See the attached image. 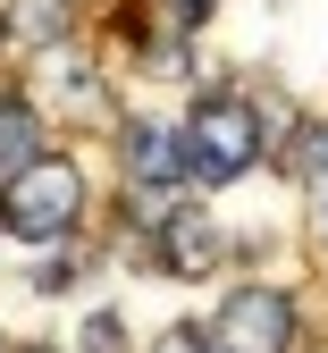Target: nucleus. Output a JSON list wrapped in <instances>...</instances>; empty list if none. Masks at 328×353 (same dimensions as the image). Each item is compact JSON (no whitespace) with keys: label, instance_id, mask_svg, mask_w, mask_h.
Masks as SVG:
<instances>
[{"label":"nucleus","instance_id":"obj_14","mask_svg":"<svg viewBox=\"0 0 328 353\" xmlns=\"http://www.w3.org/2000/svg\"><path fill=\"white\" fill-rule=\"evenodd\" d=\"M0 194H9V176H0Z\"/></svg>","mask_w":328,"mask_h":353},{"label":"nucleus","instance_id":"obj_5","mask_svg":"<svg viewBox=\"0 0 328 353\" xmlns=\"http://www.w3.org/2000/svg\"><path fill=\"white\" fill-rule=\"evenodd\" d=\"M152 244H160V270L168 278H211V270H227V252H236L211 210H168Z\"/></svg>","mask_w":328,"mask_h":353},{"label":"nucleus","instance_id":"obj_10","mask_svg":"<svg viewBox=\"0 0 328 353\" xmlns=\"http://www.w3.org/2000/svg\"><path fill=\"white\" fill-rule=\"evenodd\" d=\"M152 353H219V345H211V328H168Z\"/></svg>","mask_w":328,"mask_h":353},{"label":"nucleus","instance_id":"obj_11","mask_svg":"<svg viewBox=\"0 0 328 353\" xmlns=\"http://www.w3.org/2000/svg\"><path fill=\"white\" fill-rule=\"evenodd\" d=\"M160 9H168V26H177V34H194V26L219 9V0H160Z\"/></svg>","mask_w":328,"mask_h":353},{"label":"nucleus","instance_id":"obj_6","mask_svg":"<svg viewBox=\"0 0 328 353\" xmlns=\"http://www.w3.org/2000/svg\"><path fill=\"white\" fill-rule=\"evenodd\" d=\"M9 34L51 51V42H76V0H9Z\"/></svg>","mask_w":328,"mask_h":353},{"label":"nucleus","instance_id":"obj_2","mask_svg":"<svg viewBox=\"0 0 328 353\" xmlns=\"http://www.w3.org/2000/svg\"><path fill=\"white\" fill-rule=\"evenodd\" d=\"M0 219H9V236H26V244L76 236V219H84V176H76V160H51V152H42V160L9 168Z\"/></svg>","mask_w":328,"mask_h":353},{"label":"nucleus","instance_id":"obj_8","mask_svg":"<svg viewBox=\"0 0 328 353\" xmlns=\"http://www.w3.org/2000/svg\"><path fill=\"white\" fill-rule=\"evenodd\" d=\"M34 143H42V110H34L26 93H17V101H0V160L26 168V160H42Z\"/></svg>","mask_w":328,"mask_h":353},{"label":"nucleus","instance_id":"obj_12","mask_svg":"<svg viewBox=\"0 0 328 353\" xmlns=\"http://www.w3.org/2000/svg\"><path fill=\"white\" fill-rule=\"evenodd\" d=\"M311 236H320V252H328V194H320V219H311Z\"/></svg>","mask_w":328,"mask_h":353},{"label":"nucleus","instance_id":"obj_7","mask_svg":"<svg viewBox=\"0 0 328 353\" xmlns=\"http://www.w3.org/2000/svg\"><path fill=\"white\" fill-rule=\"evenodd\" d=\"M287 176H303V185L328 194V118H295L287 126Z\"/></svg>","mask_w":328,"mask_h":353},{"label":"nucleus","instance_id":"obj_13","mask_svg":"<svg viewBox=\"0 0 328 353\" xmlns=\"http://www.w3.org/2000/svg\"><path fill=\"white\" fill-rule=\"evenodd\" d=\"M9 353H51V345H9Z\"/></svg>","mask_w":328,"mask_h":353},{"label":"nucleus","instance_id":"obj_1","mask_svg":"<svg viewBox=\"0 0 328 353\" xmlns=\"http://www.w3.org/2000/svg\"><path fill=\"white\" fill-rule=\"evenodd\" d=\"M177 135H185V176H194V185H236L261 160V110L244 93H202Z\"/></svg>","mask_w":328,"mask_h":353},{"label":"nucleus","instance_id":"obj_16","mask_svg":"<svg viewBox=\"0 0 328 353\" xmlns=\"http://www.w3.org/2000/svg\"><path fill=\"white\" fill-rule=\"evenodd\" d=\"M0 34H9V26H0Z\"/></svg>","mask_w":328,"mask_h":353},{"label":"nucleus","instance_id":"obj_9","mask_svg":"<svg viewBox=\"0 0 328 353\" xmlns=\"http://www.w3.org/2000/svg\"><path fill=\"white\" fill-rule=\"evenodd\" d=\"M84 353H126V336H118V312H84Z\"/></svg>","mask_w":328,"mask_h":353},{"label":"nucleus","instance_id":"obj_3","mask_svg":"<svg viewBox=\"0 0 328 353\" xmlns=\"http://www.w3.org/2000/svg\"><path fill=\"white\" fill-rule=\"evenodd\" d=\"M219 353H287L295 345V303L278 294V286H236L227 294V312L211 328Z\"/></svg>","mask_w":328,"mask_h":353},{"label":"nucleus","instance_id":"obj_4","mask_svg":"<svg viewBox=\"0 0 328 353\" xmlns=\"http://www.w3.org/2000/svg\"><path fill=\"white\" fill-rule=\"evenodd\" d=\"M118 160H126V194L194 185V176H185V135L160 126V118H126V126H118Z\"/></svg>","mask_w":328,"mask_h":353},{"label":"nucleus","instance_id":"obj_15","mask_svg":"<svg viewBox=\"0 0 328 353\" xmlns=\"http://www.w3.org/2000/svg\"><path fill=\"white\" fill-rule=\"evenodd\" d=\"M0 353H9V345H0Z\"/></svg>","mask_w":328,"mask_h":353}]
</instances>
